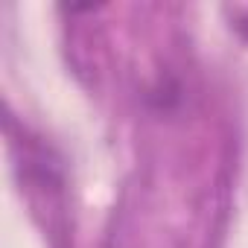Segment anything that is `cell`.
Returning <instances> with one entry per match:
<instances>
[{
  "instance_id": "1",
  "label": "cell",
  "mask_w": 248,
  "mask_h": 248,
  "mask_svg": "<svg viewBox=\"0 0 248 248\" xmlns=\"http://www.w3.org/2000/svg\"><path fill=\"white\" fill-rule=\"evenodd\" d=\"M242 30H245V32H248V24H242Z\"/></svg>"
}]
</instances>
